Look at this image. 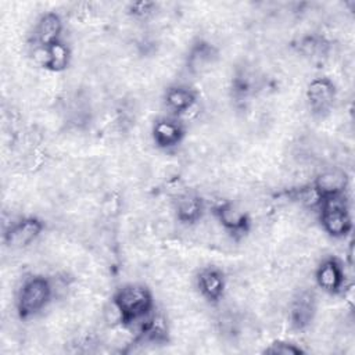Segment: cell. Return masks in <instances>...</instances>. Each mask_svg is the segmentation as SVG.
Here are the masks:
<instances>
[{"mask_svg":"<svg viewBox=\"0 0 355 355\" xmlns=\"http://www.w3.org/2000/svg\"><path fill=\"white\" fill-rule=\"evenodd\" d=\"M111 302L121 315V324L130 326L143 322L154 311L151 290L141 283H126L115 290Z\"/></svg>","mask_w":355,"mask_h":355,"instance_id":"6da1fadb","label":"cell"},{"mask_svg":"<svg viewBox=\"0 0 355 355\" xmlns=\"http://www.w3.org/2000/svg\"><path fill=\"white\" fill-rule=\"evenodd\" d=\"M54 295L53 282L43 275H33L26 277L15 300V311L19 319L28 320L40 313L51 301Z\"/></svg>","mask_w":355,"mask_h":355,"instance_id":"7a4b0ae2","label":"cell"},{"mask_svg":"<svg viewBox=\"0 0 355 355\" xmlns=\"http://www.w3.org/2000/svg\"><path fill=\"white\" fill-rule=\"evenodd\" d=\"M322 229L334 239H343L352 230V218L345 205L344 196L323 201L320 205Z\"/></svg>","mask_w":355,"mask_h":355,"instance_id":"3957f363","label":"cell"},{"mask_svg":"<svg viewBox=\"0 0 355 355\" xmlns=\"http://www.w3.org/2000/svg\"><path fill=\"white\" fill-rule=\"evenodd\" d=\"M44 222L37 216H24L4 227V244L12 250H24L33 244L43 233Z\"/></svg>","mask_w":355,"mask_h":355,"instance_id":"277c9868","label":"cell"},{"mask_svg":"<svg viewBox=\"0 0 355 355\" xmlns=\"http://www.w3.org/2000/svg\"><path fill=\"white\" fill-rule=\"evenodd\" d=\"M336 85L331 79L326 76L313 78L305 92L306 103L311 112L319 118H324L330 114L336 101Z\"/></svg>","mask_w":355,"mask_h":355,"instance_id":"5b68a950","label":"cell"},{"mask_svg":"<svg viewBox=\"0 0 355 355\" xmlns=\"http://www.w3.org/2000/svg\"><path fill=\"white\" fill-rule=\"evenodd\" d=\"M212 215L220 225L222 230L229 233L233 239L244 236L251 227L248 214L236 202L222 201L214 207Z\"/></svg>","mask_w":355,"mask_h":355,"instance_id":"8992f818","label":"cell"},{"mask_svg":"<svg viewBox=\"0 0 355 355\" xmlns=\"http://www.w3.org/2000/svg\"><path fill=\"white\" fill-rule=\"evenodd\" d=\"M316 315V297L313 291L298 290L288 304V320L294 330H305Z\"/></svg>","mask_w":355,"mask_h":355,"instance_id":"52a82bcc","label":"cell"},{"mask_svg":"<svg viewBox=\"0 0 355 355\" xmlns=\"http://www.w3.org/2000/svg\"><path fill=\"white\" fill-rule=\"evenodd\" d=\"M312 187L318 193L320 201L343 197L348 187V176L344 169L327 168L322 171L313 180ZM320 202V204H322Z\"/></svg>","mask_w":355,"mask_h":355,"instance_id":"ba28073f","label":"cell"},{"mask_svg":"<svg viewBox=\"0 0 355 355\" xmlns=\"http://www.w3.org/2000/svg\"><path fill=\"white\" fill-rule=\"evenodd\" d=\"M315 282L318 287L327 294H340L345 286V272L343 263L334 258L323 259L315 270Z\"/></svg>","mask_w":355,"mask_h":355,"instance_id":"9c48e42d","label":"cell"},{"mask_svg":"<svg viewBox=\"0 0 355 355\" xmlns=\"http://www.w3.org/2000/svg\"><path fill=\"white\" fill-rule=\"evenodd\" d=\"M197 288L200 295L211 304H218L223 300L227 288L225 273L216 266H205L200 269L197 277Z\"/></svg>","mask_w":355,"mask_h":355,"instance_id":"30bf717a","label":"cell"},{"mask_svg":"<svg viewBox=\"0 0 355 355\" xmlns=\"http://www.w3.org/2000/svg\"><path fill=\"white\" fill-rule=\"evenodd\" d=\"M186 130L179 118H159L154 122L151 137L154 144L161 150H172L184 139Z\"/></svg>","mask_w":355,"mask_h":355,"instance_id":"8fae6325","label":"cell"},{"mask_svg":"<svg viewBox=\"0 0 355 355\" xmlns=\"http://www.w3.org/2000/svg\"><path fill=\"white\" fill-rule=\"evenodd\" d=\"M173 211L178 222L193 226L198 223L205 212V202L196 193H182L173 201Z\"/></svg>","mask_w":355,"mask_h":355,"instance_id":"7c38bea8","label":"cell"},{"mask_svg":"<svg viewBox=\"0 0 355 355\" xmlns=\"http://www.w3.org/2000/svg\"><path fill=\"white\" fill-rule=\"evenodd\" d=\"M64 22L55 11H47L39 17L33 28L35 46H50L62 39Z\"/></svg>","mask_w":355,"mask_h":355,"instance_id":"4fadbf2b","label":"cell"},{"mask_svg":"<svg viewBox=\"0 0 355 355\" xmlns=\"http://www.w3.org/2000/svg\"><path fill=\"white\" fill-rule=\"evenodd\" d=\"M164 101L166 108L173 114V116L179 118L191 111L197 105L198 94L190 86L172 85L166 89Z\"/></svg>","mask_w":355,"mask_h":355,"instance_id":"5bb4252c","label":"cell"},{"mask_svg":"<svg viewBox=\"0 0 355 355\" xmlns=\"http://www.w3.org/2000/svg\"><path fill=\"white\" fill-rule=\"evenodd\" d=\"M218 49L212 43L207 40H197L189 50L186 57V68L191 73H202L218 61Z\"/></svg>","mask_w":355,"mask_h":355,"instance_id":"9a60e30c","label":"cell"},{"mask_svg":"<svg viewBox=\"0 0 355 355\" xmlns=\"http://www.w3.org/2000/svg\"><path fill=\"white\" fill-rule=\"evenodd\" d=\"M72 60V51L68 43L64 42V39L47 46V71L51 72H62L65 71Z\"/></svg>","mask_w":355,"mask_h":355,"instance_id":"2e32d148","label":"cell"},{"mask_svg":"<svg viewBox=\"0 0 355 355\" xmlns=\"http://www.w3.org/2000/svg\"><path fill=\"white\" fill-rule=\"evenodd\" d=\"M157 10V4L153 1H136L129 4L128 7V12L129 15H132L133 18L137 19H143L147 18L150 15H153Z\"/></svg>","mask_w":355,"mask_h":355,"instance_id":"e0dca14e","label":"cell"},{"mask_svg":"<svg viewBox=\"0 0 355 355\" xmlns=\"http://www.w3.org/2000/svg\"><path fill=\"white\" fill-rule=\"evenodd\" d=\"M265 352L268 354H280V355H293V354H302L304 351L297 347L295 344L293 343H288V341H275L272 343L266 349Z\"/></svg>","mask_w":355,"mask_h":355,"instance_id":"ac0fdd59","label":"cell"}]
</instances>
